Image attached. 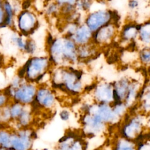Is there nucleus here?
I'll list each match as a JSON object with an SVG mask.
<instances>
[{
	"instance_id": "nucleus-12",
	"label": "nucleus",
	"mask_w": 150,
	"mask_h": 150,
	"mask_svg": "<svg viewBox=\"0 0 150 150\" xmlns=\"http://www.w3.org/2000/svg\"><path fill=\"white\" fill-rule=\"evenodd\" d=\"M139 6V2L136 1H128V8L131 10H134L137 9Z\"/></svg>"
},
{
	"instance_id": "nucleus-11",
	"label": "nucleus",
	"mask_w": 150,
	"mask_h": 150,
	"mask_svg": "<svg viewBox=\"0 0 150 150\" xmlns=\"http://www.w3.org/2000/svg\"><path fill=\"white\" fill-rule=\"evenodd\" d=\"M138 59L141 63L145 66L150 65V46H144L138 52Z\"/></svg>"
},
{
	"instance_id": "nucleus-14",
	"label": "nucleus",
	"mask_w": 150,
	"mask_h": 150,
	"mask_svg": "<svg viewBox=\"0 0 150 150\" xmlns=\"http://www.w3.org/2000/svg\"><path fill=\"white\" fill-rule=\"evenodd\" d=\"M29 5H30V2H28V1H25V2H24V3L23 4V8H25V9H26V8H27L29 6Z\"/></svg>"
},
{
	"instance_id": "nucleus-10",
	"label": "nucleus",
	"mask_w": 150,
	"mask_h": 150,
	"mask_svg": "<svg viewBox=\"0 0 150 150\" xmlns=\"http://www.w3.org/2000/svg\"><path fill=\"white\" fill-rule=\"evenodd\" d=\"M112 150H137L134 142L120 137L112 145Z\"/></svg>"
},
{
	"instance_id": "nucleus-13",
	"label": "nucleus",
	"mask_w": 150,
	"mask_h": 150,
	"mask_svg": "<svg viewBox=\"0 0 150 150\" xmlns=\"http://www.w3.org/2000/svg\"><path fill=\"white\" fill-rule=\"evenodd\" d=\"M60 118L64 120V121H67L69 119L70 117V113L69 111H66V110H64L63 111H62L60 114Z\"/></svg>"
},
{
	"instance_id": "nucleus-9",
	"label": "nucleus",
	"mask_w": 150,
	"mask_h": 150,
	"mask_svg": "<svg viewBox=\"0 0 150 150\" xmlns=\"http://www.w3.org/2000/svg\"><path fill=\"white\" fill-rule=\"evenodd\" d=\"M138 39L145 46H150V21L140 25Z\"/></svg>"
},
{
	"instance_id": "nucleus-15",
	"label": "nucleus",
	"mask_w": 150,
	"mask_h": 150,
	"mask_svg": "<svg viewBox=\"0 0 150 150\" xmlns=\"http://www.w3.org/2000/svg\"><path fill=\"white\" fill-rule=\"evenodd\" d=\"M148 73H149V74L150 75V65L148 67Z\"/></svg>"
},
{
	"instance_id": "nucleus-4",
	"label": "nucleus",
	"mask_w": 150,
	"mask_h": 150,
	"mask_svg": "<svg viewBox=\"0 0 150 150\" xmlns=\"http://www.w3.org/2000/svg\"><path fill=\"white\" fill-rule=\"evenodd\" d=\"M94 103L112 105L114 103L113 84L107 82L96 83L93 89Z\"/></svg>"
},
{
	"instance_id": "nucleus-3",
	"label": "nucleus",
	"mask_w": 150,
	"mask_h": 150,
	"mask_svg": "<svg viewBox=\"0 0 150 150\" xmlns=\"http://www.w3.org/2000/svg\"><path fill=\"white\" fill-rule=\"evenodd\" d=\"M117 32V24L111 22L93 33L92 42L98 47L107 45L114 39Z\"/></svg>"
},
{
	"instance_id": "nucleus-8",
	"label": "nucleus",
	"mask_w": 150,
	"mask_h": 150,
	"mask_svg": "<svg viewBox=\"0 0 150 150\" xmlns=\"http://www.w3.org/2000/svg\"><path fill=\"white\" fill-rule=\"evenodd\" d=\"M139 100V107L142 114L145 115L150 112V85L144 87L141 90L138 101Z\"/></svg>"
},
{
	"instance_id": "nucleus-5",
	"label": "nucleus",
	"mask_w": 150,
	"mask_h": 150,
	"mask_svg": "<svg viewBox=\"0 0 150 150\" xmlns=\"http://www.w3.org/2000/svg\"><path fill=\"white\" fill-rule=\"evenodd\" d=\"M69 38L77 46L84 45L92 42L93 33L85 23H83L79 25L74 32Z\"/></svg>"
},
{
	"instance_id": "nucleus-6",
	"label": "nucleus",
	"mask_w": 150,
	"mask_h": 150,
	"mask_svg": "<svg viewBox=\"0 0 150 150\" xmlns=\"http://www.w3.org/2000/svg\"><path fill=\"white\" fill-rule=\"evenodd\" d=\"M98 46L93 42L77 46V57L79 62L81 60H86L97 55Z\"/></svg>"
},
{
	"instance_id": "nucleus-1",
	"label": "nucleus",
	"mask_w": 150,
	"mask_h": 150,
	"mask_svg": "<svg viewBox=\"0 0 150 150\" xmlns=\"http://www.w3.org/2000/svg\"><path fill=\"white\" fill-rule=\"evenodd\" d=\"M142 114H134L127 117L124 116L122 126L120 129V137L134 141L144 133V119Z\"/></svg>"
},
{
	"instance_id": "nucleus-2",
	"label": "nucleus",
	"mask_w": 150,
	"mask_h": 150,
	"mask_svg": "<svg viewBox=\"0 0 150 150\" xmlns=\"http://www.w3.org/2000/svg\"><path fill=\"white\" fill-rule=\"evenodd\" d=\"M114 12L110 9H97L86 15L84 23L93 33L103 26L114 23Z\"/></svg>"
},
{
	"instance_id": "nucleus-7",
	"label": "nucleus",
	"mask_w": 150,
	"mask_h": 150,
	"mask_svg": "<svg viewBox=\"0 0 150 150\" xmlns=\"http://www.w3.org/2000/svg\"><path fill=\"white\" fill-rule=\"evenodd\" d=\"M139 26L140 25L134 23H127L124 26L120 32L121 38L126 42L134 41L135 39L138 38Z\"/></svg>"
}]
</instances>
